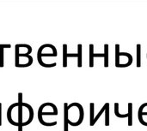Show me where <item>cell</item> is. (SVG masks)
I'll list each match as a JSON object with an SVG mask.
<instances>
[{
  "label": "cell",
  "mask_w": 147,
  "mask_h": 131,
  "mask_svg": "<svg viewBox=\"0 0 147 131\" xmlns=\"http://www.w3.org/2000/svg\"><path fill=\"white\" fill-rule=\"evenodd\" d=\"M84 118V111L81 104L64 103V131H69L68 126H79Z\"/></svg>",
  "instance_id": "cell-1"
},
{
  "label": "cell",
  "mask_w": 147,
  "mask_h": 131,
  "mask_svg": "<svg viewBox=\"0 0 147 131\" xmlns=\"http://www.w3.org/2000/svg\"><path fill=\"white\" fill-rule=\"evenodd\" d=\"M18 101H17V124L18 131H22V128L32 123L34 117V112L33 107L28 104L24 103L22 100V93H18Z\"/></svg>",
  "instance_id": "cell-2"
},
{
  "label": "cell",
  "mask_w": 147,
  "mask_h": 131,
  "mask_svg": "<svg viewBox=\"0 0 147 131\" xmlns=\"http://www.w3.org/2000/svg\"><path fill=\"white\" fill-rule=\"evenodd\" d=\"M133 56L129 52L120 51V45H115V67L124 69L132 65Z\"/></svg>",
  "instance_id": "cell-3"
},
{
  "label": "cell",
  "mask_w": 147,
  "mask_h": 131,
  "mask_svg": "<svg viewBox=\"0 0 147 131\" xmlns=\"http://www.w3.org/2000/svg\"><path fill=\"white\" fill-rule=\"evenodd\" d=\"M58 114L59 112L57 106L53 103L46 102L40 105V106L39 107L37 117H38L39 123H41L44 117H54V116H58Z\"/></svg>",
  "instance_id": "cell-4"
},
{
  "label": "cell",
  "mask_w": 147,
  "mask_h": 131,
  "mask_svg": "<svg viewBox=\"0 0 147 131\" xmlns=\"http://www.w3.org/2000/svg\"><path fill=\"white\" fill-rule=\"evenodd\" d=\"M58 56L57 48L52 44H44L37 51V61L40 65L42 63L43 57H56Z\"/></svg>",
  "instance_id": "cell-5"
},
{
  "label": "cell",
  "mask_w": 147,
  "mask_h": 131,
  "mask_svg": "<svg viewBox=\"0 0 147 131\" xmlns=\"http://www.w3.org/2000/svg\"><path fill=\"white\" fill-rule=\"evenodd\" d=\"M34 58L31 55H23L15 52V66L16 68H28L33 64Z\"/></svg>",
  "instance_id": "cell-6"
},
{
  "label": "cell",
  "mask_w": 147,
  "mask_h": 131,
  "mask_svg": "<svg viewBox=\"0 0 147 131\" xmlns=\"http://www.w3.org/2000/svg\"><path fill=\"white\" fill-rule=\"evenodd\" d=\"M63 47V67L66 68L68 65V57H77L78 58V53H68V45L66 44H64L62 45Z\"/></svg>",
  "instance_id": "cell-7"
},
{
  "label": "cell",
  "mask_w": 147,
  "mask_h": 131,
  "mask_svg": "<svg viewBox=\"0 0 147 131\" xmlns=\"http://www.w3.org/2000/svg\"><path fill=\"white\" fill-rule=\"evenodd\" d=\"M95 57H105V54L103 53H95L94 52V45L90 44V67L93 68L94 67V58Z\"/></svg>",
  "instance_id": "cell-8"
},
{
  "label": "cell",
  "mask_w": 147,
  "mask_h": 131,
  "mask_svg": "<svg viewBox=\"0 0 147 131\" xmlns=\"http://www.w3.org/2000/svg\"><path fill=\"white\" fill-rule=\"evenodd\" d=\"M17 105H18V104H17V102H16V103H13L12 105H10V106H9L8 110H7V114H6V116H7V119H8L9 123L11 125L16 126V127H17V124L13 120L12 112H13V110H14L16 107H17Z\"/></svg>",
  "instance_id": "cell-9"
},
{
  "label": "cell",
  "mask_w": 147,
  "mask_h": 131,
  "mask_svg": "<svg viewBox=\"0 0 147 131\" xmlns=\"http://www.w3.org/2000/svg\"><path fill=\"white\" fill-rule=\"evenodd\" d=\"M127 106H128V112H127L128 123H127V124H128V126H133V124H134V112H134V105H133V103H129L127 105Z\"/></svg>",
  "instance_id": "cell-10"
},
{
  "label": "cell",
  "mask_w": 147,
  "mask_h": 131,
  "mask_svg": "<svg viewBox=\"0 0 147 131\" xmlns=\"http://www.w3.org/2000/svg\"><path fill=\"white\" fill-rule=\"evenodd\" d=\"M82 52H83V45L82 44H78V68H81L83 66V55H82Z\"/></svg>",
  "instance_id": "cell-11"
},
{
  "label": "cell",
  "mask_w": 147,
  "mask_h": 131,
  "mask_svg": "<svg viewBox=\"0 0 147 131\" xmlns=\"http://www.w3.org/2000/svg\"><path fill=\"white\" fill-rule=\"evenodd\" d=\"M107 106H108V103H105V104H104V106H103L102 107V109L100 110V112H98V114L96 115V117L94 118L93 122H92V123L90 124V126H94V125L96 124V122H97V121H98V119L101 118V116H102V114L105 112V111H106V108H107Z\"/></svg>",
  "instance_id": "cell-12"
},
{
  "label": "cell",
  "mask_w": 147,
  "mask_h": 131,
  "mask_svg": "<svg viewBox=\"0 0 147 131\" xmlns=\"http://www.w3.org/2000/svg\"><path fill=\"white\" fill-rule=\"evenodd\" d=\"M119 110H120V105H119V103H115V116L119 118H128L127 112L126 114H121V113H120Z\"/></svg>",
  "instance_id": "cell-13"
},
{
  "label": "cell",
  "mask_w": 147,
  "mask_h": 131,
  "mask_svg": "<svg viewBox=\"0 0 147 131\" xmlns=\"http://www.w3.org/2000/svg\"><path fill=\"white\" fill-rule=\"evenodd\" d=\"M136 66L138 68L141 67V45H137V61H136Z\"/></svg>",
  "instance_id": "cell-14"
},
{
  "label": "cell",
  "mask_w": 147,
  "mask_h": 131,
  "mask_svg": "<svg viewBox=\"0 0 147 131\" xmlns=\"http://www.w3.org/2000/svg\"><path fill=\"white\" fill-rule=\"evenodd\" d=\"M104 47V54H105V57H104V64L103 66L105 68H108L109 67V45L108 44H105L103 45Z\"/></svg>",
  "instance_id": "cell-15"
},
{
  "label": "cell",
  "mask_w": 147,
  "mask_h": 131,
  "mask_svg": "<svg viewBox=\"0 0 147 131\" xmlns=\"http://www.w3.org/2000/svg\"><path fill=\"white\" fill-rule=\"evenodd\" d=\"M145 116H147V112L144 111L143 107L140 106V107L139 108V112H138V118H139V121H140V124L142 123L143 118H144Z\"/></svg>",
  "instance_id": "cell-16"
},
{
  "label": "cell",
  "mask_w": 147,
  "mask_h": 131,
  "mask_svg": "<svg viewBox=\"0 0 147 131\" xmlns=\"http://www.w3.org/2000/svg\"><path fill=\"white\" fill-rule=\"evenodd\" d=\"M109 103H108L105 111V126H109Z\"/></svg>",
  "instance_id": "cell-17"
},
{
  "label": "cell",
  "mask_w": 147,
  "mask_h": 131,
  "mask_svg": "<svg viewBox=\"0 0 147 131\" xmlns=\"http://www.w3.org/2000/svg\"><path fill=\"white\" fill-rule=\"evenodd\" d=\"M4 66V49H0V68Z\"/></svg>",
  "instance_id": "cell-18"
},
{
  "label": "cell",
  "mask_w": 147,
  "mask_h": 131,
  "mask_svg": "<svg viewBox=\"0 0 147 131\" xmlns=\"http://www.w3.org/2000/svg\"><path fill=\"white\" fill-rule=\"evenodd\" d=\"M4 48L9 49V48H11V45H9V44H0V49H4Z\"/></svg>",
  "instance_id": "cell-19"
},
{
  "label": "cell",
  "mask_w": 147,
  "mask_h": 131,
  "mask_svg": "<svg viewBox=\"0 0 147 131\" xmlns=\"http://www.w3.org/2000/svg\"><path fill=\"white\" fill-rule=\"evenodd\" d=\"M0 112H2V103H0Z\"/></svg>",
  "instance_id": "cell-20"
},
{
  "label": "cell",
  "mask_w": 147,
  "mask_h": 131,
  "mask_svg": "<svg viewBox=\"0 0 147 131\" xmlns=\"http://www.w3.org/2000/svg\"><path fill=\"white\" fill-rule=\"evenodd\" d=\"M146 58H147V53H146Z\"/></svg>",
  "instance_id": "cell-21"
}]
</instances>
